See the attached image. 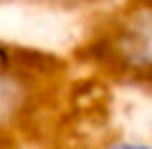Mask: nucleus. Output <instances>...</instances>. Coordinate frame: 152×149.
I'll use <instances>...</instances> for the list:
<instances>
[{
  "label": "nucleus",
  "mask_w": 152,
  "mask_h": 149,
  "mask_svg": "<svg viewBox=\"0 0 152 149\" xmlns=\"http://www.w3.org/2000/svg\"><path fill=\"white\" fill-rule=\"evenodd\" d=\"M51 72L45 56L0 43V120L16 117L29 96H40L43 77Z\"/></svg>",
  "instance_id": "nucleus-1"
},
{
  "label": "nucleus",
  "mask_w": 152,
  "mask_h": 149,
  "mask_svg": "<svg viewBox=\"0 0 152 149\" xmlns=\"http://www.w3.org/2000/svg\"><path fill=\"white\" fill-rule=\"evenodd\" d=\"M107 149H152L150 144H142V141H115Z\"/></svg>",
  "instance_id": "nucleus-2"
}]
</instances>
